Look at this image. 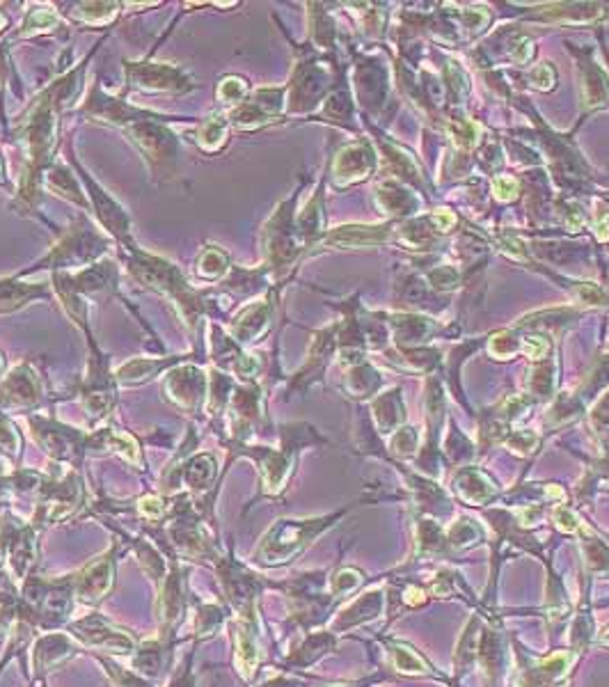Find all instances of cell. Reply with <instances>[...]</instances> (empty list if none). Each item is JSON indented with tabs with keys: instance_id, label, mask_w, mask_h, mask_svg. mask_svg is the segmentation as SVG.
<instances>
[{
	"instance_id": "3",
	"label": "cell",
	"mask_w": 609,
	"mask_h": 687,
	"mask_svg": "<svg viewBox=\"0 0 609 687\" xmlns=\"http://www.w3.org/2000/svg\"><path fill=\"white\" fill-rule=\"evenodd\" d=\"M125 133L138 147L140 154L148 159L154 175H175L181 156V142L179 136L169 129V117L150 110L148 115L133 121V125H129Z\"/></svg>"
},
{
	"instance_id": "12",
	"label": "cell",
	"mask_w": 609,
	"mask_h": 687,
	"mask_svg": "<svg viewBox=\"0 0 609 687\" xmlns=\"http://www.w3.org/2000/svg\"><path fill=\"white\" fill-rule=\"evenodd\" d=\"M113 582H115V548L108 555L87 563L85 571L77 578V594L81 596V601L96 605L108 596Z\"/></svg>"
},
{
	"instance_id": "19",
	"label": "cell",
	"mask_w": 609,
	"mask_h": 687,
	"mask_svg": "<svg viewBox=\"0 0 609 687\" xmlns=\"http://www.w3.org/2000/svg\"><path fill=\"white\" fill-rule=\"evenodd\" d=\"M71 651H74V647H71L67 637L48 634V637H44V640L37 642V647L33 651V662L39 672H46V669H51L54 665H58L62 657L71 655Z\"/></svg>"
},
{
	"instance_id": "23",
	"label": "cell",
	"mask_w": 609,
	"mask_h": 687,
	"mask_svg": "<svg viewBox=\"0 0 609 687\" xmlns=\"http://www.w3.org/2000/svg\"><path fill=\"white\" fill-rule=\"evenodd\" d=\"M248 92H250L248 81L243 79V77H225L215 88L218 102L225 104V106H234V108L246 102Z\"/></svg>"
},
{
	"instance_id": "26",
	"label": "cell",
	"mask_w": 609,
	"mask_h": 687,
	"mask_svg": "<svg viewBox=\"0 0 609 687\" xmlns=\"http://www.w3.org/2000/svg\"><path fill=\"white\" fill-rule=\"evenodd\" d=\"M397 665H399V669H403V672H422V660L420 657H415L412 653H408L406 649H397Z\"/></svg>"
},
{
	"instance_id": "14",
	"label": "cell",
	"mask_w": 609,
	"mask_h": 687,
	"mask_svg": "<svg viewBox=\"0 0 609 687\" xmlns=\"http://www.w3.org/2000/svg\"><path fill=\"white\" fill-rule=\"evenodd\" d=\"M186 358L181 356H167V358H133L129 362H125L121 366L113 372L117 385H140L148 383L154 376L169 372L173 366L184 364Z\"/></svg>"
},
{
	"instance_id": "11",
	"label": "cell",
	"mask_w": 609,
	"mask_h": 687,
	"mask_svg": "<svg viewBox=\"0 0 609 687\" xmlns=\"http://www.w3.org/2000/svg\"><path fill=\"white\" fill-rule=\"evenodd\" d=\"M74 630H77V637H81V640L90 647H102V649H110V651H119V653H133L136 651L133 637L125 630L115 628L113 624H108L99 615L77 621Z\"/></svg>"
},
{
	"instance_id": "25",
	"label": "cell",
	"mask_w": 609,
	"mask_h": 687,
	"mask_svg": "<svg viewBox=\"0 0 609 687\" xmlns=\"http://www.w3.org/2000/svg\"><path fill=\"white\" fill-rule=\"evenodd\" d=\"M138 511H140V515H142L144 521H161L165 506H163V500H159L154 496H148V498L138 500Z\"/></svg>"
},
{
	"instance_id": "9",
	"label": "cell",
	"mask_w": 609,
	"mask_h": 687,
	"mask_svg": "<svg viewBox=\"0 0 609 687\" xmlns=\"http://www.w3.org/2000/svg\"><path fill=\"white\" fill-rule=\"evenodd\" d=\"M44 397L39 374L28 362L16 364L3 381H0V410L5 412H26L39 406Z\"/></svg>"
},
{
	"instance_id": "20",
	"label": "cell",
	"mask_w": 609,
	"mask_h": 687,
	"mask_svg": "<svg viewBox=\"0 0 609 687\" xmlns=\"http://www.w3.org/2000/svg\"><path fill=\"white\" fill-rule=\"evenodd\" d=\"M60 14L56 12V8L48 5H35L28 10L26 19L21 23V31L14 37H35V35H44V33H54L56 28H60Z\"/></svg>"
},
{
	"instance_id": "4",
	"label": "cell",
	"mask_w": 609,
	"mask_h": 687,
	"mask_svg": "<svg viewBox=\"0 0 609 687\" xmlns=\"http://www.w3.org/2000/svg\"><path fill=\"white\" fill-rule=\"evenodd\" d=\"M326 519L324 521H282L276 527H271L263 536V542L257 550V561L266 563V567H280V563H286L294 559L298 552L305 550V546L312 542V538L319 534L326 527Z\"/></svg>"
},
{
	"instance_id": "8",
	"label": "cell",
	"mask_w": 609,
	"mask_h": 687,
	"mask_svg": "<svg viewBox=\"0 0 609 687\" xmlns=\"http://www.w3.org/2000/svg\"><path fill=\"white\" fill-rule=\"evenodd\" d=\"M79 175H81V182H83V188L87 193V200H90V209L92 213L96 216V220H99V225L121 245L125 251H136L140 248V245L133 241V232H131V218L129 213L125 211V207L117 205L110 195L96 184L87 172H83L79 167Z\"/></svg>"
},
{
	"instance_id": "31",
	"label": "cell",
	"mask_w": 609,
	"mask_h": 687,
	"mask_svg": "<svg viewBox=\"0 0 609 687\" xmlns=\"http://www.w3.org/2000/svg\"><path fill=\"white\" fill-rule=\"evenodd\" d=\"M3 370H5V360H3V356H0V376H3Z\"/></svg>"
},
{
	"instance_id": "5",
	"label": "cell",
	"mask_w": 609,
	"mask_h": 687,
	"mask_svg": "<svg viewBox=\"0 0 609 687\" xmlns=\"http://www.w3.org/2000/svg\"><path fill=\"white\" fill-rule=\"evenodd\" d=\"M28 429L35 438V443L56 461H67L79 465L90 447V435L81 433L79 429H71L67 424H60L48 417L33 415L28 417Z\"/></svg>"
},
{
	"instance_id": "30",
	"label": "cell",
	"mask_w": 609,
	"mask_h": 687,
	"mask_svg": "<svg viewBox=\"0 0 609 687\" xmlns=\"http://www.w3.org/2000/svg\"><path fill=\"white\" fill-rule=\"evenodd\" d=\"M8 23H10V21H8L5 12H3V10H0V33H3V31L8 28Z\"/></svg>"
},
{
	"instance_id": "13",
	"label": "cell",
	"mask_w": 609,
	"mask_h": 687,
	"mask_svg": "<svg viewBox=\"0 0 609 687\" xmlns=\"http://www.w3.org/2000/svg\"><path fill=\"white\" fill-rule=\"evenodd\" d=\"M268 318H271V303L268 301L250 303L234 314L230 322V337L238 347H246V344L257 341L266 333Z\"/></svg>"
},
{
	"instance_id": "24",
	"label": "cell",
	"mask_w": 609,
	"mask_h": 687,
	"mask_svg": "<svg viewBox=\"0 0 609 687\" xmlns=\"http://www.w3.org/2000/svg\"><path fill=\"white\" fill-rule=\"evenodd\" d=\"M0 454L16 458L21 454V433L10 417H0Z\"/></svg>"
},
{
	"instance_id": "22",
	"label": "cell",
	"mask_w": 609,
	"mask_h": 687,
	"mask_svg": "<svg viewBox=\"0 0 609 687\" xmlns=\"http://www.w3.org/2000/svg\"><path fill=\"white\" fill-rule=\"evenodd\" d=\"M117 14H119L117 3H81L71 12V16L85 23V26H108Z\"/></svg>"
},
{
	"instance_id": "6",
	"label": "cell",
	"mask_w": 609,
	"mask_h": 687,
	"mask_svg": "<svg viewBox=\"0 0 609 687\" xmlns=\"http://www.w3.org/2000/svg\"><path fill=\"white\" fill-rule=\"evenodd\" d=\"M125 77L127 85L142 90V92H175L186 94L198 88L190 73L177 65L169 62H154V60H140V62H125Z\"/></svg>"
},
{
	"instance_id": "2",
	"label": "cell",
	"mask_w": 609,
	"mask_h": 687,
	"mask_svg": "<svg viewBox=\"0 0 609 687\" xmlns=\"http://www.w3.org/2000/svg\"><path fill=\"white\" fill-rule=\"evenodd\" d=\"M108 238L96 230L85 216H81L74 225H71L51 248L46 257H42L26 273H77L83 268L106 259Z\"/></svg>"
},
{
	"instance_id": "10",
	"label": "cell",
	"mask_w": 609,
	"mask_h": 687,
	"mask_svg": "<svg viewBox=\"0 0 609 687\" xmlns=\"http://www.w3.org/2000/svg\"><path fill=\"white\" fill-rule=\"evenodd\" d=\"M69 284L74 287L77 293L87 299H106L117 291V264L113 259L96 261L83 271L67 273Z\"/></svg>"
},
{
	"instance_id": "21",
	"label": "cell",
	"mask_w": 609,
	"mask_h": 687,
	"mask_svg": "<svg viewBox=\"0 0 609 687\" xmlns=\"http://www.w3.org/2000/svg\"><path fill=\"white\" fill-rule=\"evenodd\" d=\"M234 640H236V662L243 678H253V672L257 667V644L255 637L248 626L238 624L234 628Z\"/></svg>"
},
{
	"instance_id": "18",
	"label": "cell",
	"mask_w": 609,
	"mask_h": 687,
	"mask_svg": "<svg viewBox=\"0 0 609 687\" xmlns=\"http://www.w3.org/2000/svg\"><path fill=\"white\" fill-rule=\"evenodd\" d=\"M195 273L204 282H225L230 273V255L221 245H207L195 261Z\"/></svg>"
},
{
	"instance_id": "17",
	"label": "cell",
	"mask_w": 609,
	"mask_h": 687,
	"mask_svg": "<svg viewBox=\"0 0 609 687\" xmlns=\"http://www.w3.org/2000/svg\"><path fill=\"white\" fill-rule=\"evenodd\" d=\"M230 127L232 125L225 113H211L200 121L198 129H195V144L207 154L223 150L230 136Z\"/></svg>"
},
{
	"instance_id": "27",
	"label": "cell",
	"mask_w": 609,
	"mask_h": 687,
	"mask_svg": "<svg viewBox=\"0 0 609 687\" xmlns=\"http://www.w3.org/2000/svg\"><path fill=\"white\" fill-rule=\"evenodd\" d=\"M495 195L500 200H511L514 198V193H516V184L511 182V179H500V182H495Z\"/></svg>"
},
{
	"instance_id": "7",
	"label": "cell",
	"mask_w": 609,
	"mask_h": 687,
	"mask_svg": "<svg viewBox=\"0 0 609 687\" xmlns=\"http://www.w3.org/2000/svg\"><path fill=\"white\" fill-rule=\"evenodd\" d=\"M163 395L169 404L188 415L200 412L207 406L209 372L200 370L198 364H177L165 372Z\"/></svg>"
},
{
	"instance_id": "29",
	"label": "cell",
	"mask_w": 609,
	"mask_h": 687,
	"mask_svg": "<svg viewBox=\"0 0 609 687\" xmlns=\"http://www.w3.org/2000/svg\"><path fill=\"white\" fill-rule=\"evenodd\" d=\"M435 220H437V223H441V225L445 228V216H443V213H437V216H435ZM449 225H454V216H449V218H447V228H449Z\"/></svg>"
},
{
	"instance_id": "28",
	"label": "cell",
	"mask_w": 609,
	"mask_h": 687,
	"mask_svg": "<svg viewBox=\"0 0 609 687\" xmlns=\"http://www.w3.org/2000/svg\"><path fill=\"white\" fill-rule=\"evenodd\" d=\"M8 71H10L8 58H5V54H0V88H3L8 81Z\"/></svg>"
},
{
	"instance_id": "16",
	"label": "cell",
	"mask_w": 609,
	"mask_h": 687,
	"mask_svg": "<svg viewBox=\"0 0 609 687\" xmlns=\"http://www.w3.org/2000/svg\"><path fill=\"white\" fill-rule=\"evenodd\" d=\"M215 456L213 454H195L192 458L184 461L179 468H169L177 479H181L192 490H207L215 477Z\"/></svg>"
},
{
	"instance_id": "15",
	"label": "cell",
	"mask_w": 609,
	"mask_h": 687,
	"mask_svg": "<svg viewBox=\"0 0 609 687\" xmlns=\"http://www.w3.org/2000/svg\"><path fill=\"white\" fill-rule=\"evenodd\" d=\"M44 182H46L48 188H51L56 195H60V198H65L67 202L77 205V207H81L85 211H92L85 188L81 186V182L74 175H71V172L65 165L58 163V165L48 167L44 172Z\"/></svg>"
},
{
	"instance_id": "1",
	"label": "cell",
	"mask_w": 609,
	"mask_h": 687,
	"mask_svg": "<svg viewBox=\"0 0 609 687\" xmlns=\"http://www.w3.org/2000/svg\"><path fill=\"white\" fill-rule=\"evenodd\" d=\"M127 253V271L129 276L142 284L144 289H150L159 296H165L179 310L181 322L188 330H195L200 324V318L207 310L204 296L200 289H192L184 273L179 271V266L167 261L163 257L150 255L140 248L136 251H125Z\"/></svg>"
}]
</instances>
